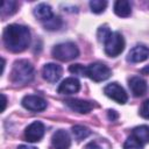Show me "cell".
Instances as JSON below:
<instances>
[{"label": "cell", "mask_w": 149, "mask_h": 149, "mask_svg": "<svg viewBox=\"0 0 149 149\" xmlns=\"http://www.w3.org/2000/svg\"><path fill=\"white\" fill-rule=\"evenodd\" d=\"M5 47L12 52L26 50L30 43V30L22 24H9L2 33Z\"/></svg>", "instance_id": "cell-1"}, {"label": "cell", "mask_w": 149, "mask_h": 149, "mask_svg": "<svg viewBox=\"0 0 149 149\" xmlns=\"http://www.w3.org/2000/svg\"><path fill=\"white\" fill-rule=\"evenodd\" d=\"M35 77V70L30 62L27 59L15 61L10 71V80L15 85H26Z\"/></svg>", "instance_id": "cell-2"}, {"label": "cell", "mask_w": 149, "mask_h": 149, "mask_svg": "<svg viewBox=\"0 0 149 149\" xmlns=\"http://www.w3.org/2000/svg\"><path fill=\"white\" fill-rule=\"evenodd\" d=\"M52 56L62 62H68L77 58L79 56L78 47L72 42H63L58 43L52 49Z\"/></svg>", "instance_id": "cell-3"}, {"label": "cell", "mask_w": 149, "mask_h": 149, "mask_svg": "<svg viewBox=\"0 0 149 149\" xmlns=\"http://www.w3.org/2000/svg\"><path fill=\"white\" fill-rule=\"evenodd\" d=\"M104 49L107 56L116 57L125 49V40L123 36L119 31H112L108 37L104 41Z\"/></svg>", "instance_id": "cell-4"}, {"label": "cell", "mask_w": 149, "mask_h": 149, "mask_svg": "<svg viewBox=\"0 0 149 149\" xmlns=\"http://www.w3.org/2000/svg\"><path fill=\"white\" fill-rule=\"evenodd\" d=\"M112 74L111 69L100 62H95V63H91L90 65L86 66V77H88L90 79H92L93 81H104L106 79H108Z\"/></svg>", "instance_id": "cell-5"}, {"label": "cell", "mask_w": 149, "mask_h": 149, "mask_svg": "<svg viewBox=\"0 0 149 149\" xmlns=\"http://www.w3.org/2000/svg\"><path fill=\"white\" fill-rule=\"evenodd\" d=\"M104 93L108 98H111L112 100H114L115 102H118L120 105L126 104L128 100V95H127L126 91L118 83H111V84L106 85L104 88Z\"/></svg>", "instance_id": "cell-6"}, {"label": "cell", "mask_w": 149, "mask_h": 149, "mask_svg": "<svg viewBox=\"0 0 149 149\" xmlns=\"http://www.w3.org/2000/svg\"><path fill=\"white\" fill-rule=\"evenodd\" d=\"M45 127L41 121L31 122L24 130V137L28 142H37L44 136Z\"/></svg>", "instance_id": "cell-7"}, {"label": "cell", "mask_w": 149, "mask_h": 149, "mask_svg": "<svg viewBox=\"0 0 149 149\" xmlns=\"http://www.w3.org/2000/svg\"><path fill=\"white\" fill-rule=\"evenodd\" d=\"M21 104L24 108H27L29 111H34V112H41L47 108V101L42 97L34 95V94L23 97Z\"/></svg>", "instance_id": "cell-8"}, {"label": "cell", "mask_w": 149, "mask_h": 149, "mask_svg": "<svg viewBox=\"0 0 149 149\" xmlns=\"http://www.w3.org/2000/svg\"><path fill=\"white\" fill-rule=\"evenodd\" d=\"M63 69L61 65L56 63H48L42 69V76L43 78L49 83H56L62 77Z\"/></svg>", "instance_id": "cell-9"}, {"label": "cell", "mask_w": 149, "mask_h": 149, "mask_svg": "<svg viewBox=\"0 0 149 149\" xmlns=\"http://www.w3.org/2000/svg\"><path fill=\"white\" fill-rule=\"evenodd\" d=\"M149 57V48L143 44H137L133 47L127 56V61L130 63H141Z\"/></svg>", "instance_id": "cell-10"}, {"label": "cell", "mask_w": 149, "mask_h": 149, "mask_svg": "<svg viewBox=\"0 0 149 149\" xmlns=\"http://www.w3.org/2000/svg\"><path fill=\"white\" fill-rule=\"evenodd\" d=\"M65 105L71 108L74 112L81 113V114H86L88 112L92 111L94 104L92 101H87V100H83V99H66Z\"/></svg>", "instance_id": "cell-11"}, {"label": "cell", "mask_w": 149, "mask_h": 149, "mask_svg": "<svg viewBox=\"0 0 149 149\" xmlns=\"http://www.w3.org/2000/svg\"><path fill=\"white\" fill-rule=\"evenodd\" d=\"M79 90H80L79 80L74 77H69L59 84L57 92L59 94H73V93H77Z\"/></svg>", "instance_id": "cell-12"}, {"label": "cell", "mask_w": 149, "mask_h": 149, "mask_svg": "<svg viewBox=\"0 0 149 149\" xmlns=\"http://www.w3.org/2000/svg\"><path fill=\"white\" fill-rule=\"evenodd\" d=\"M51 144L54 149H69L71 146V139L65 130L59 129L56 133H54Z\"/></svg>", "instance_id": "cell-13"}, {"label": "cell", "mask_w": 149, "mask_h": 149, "mask_svg": "<svg viewBox=\"0 0 149 149\" xmlns=\"http://www.w3.org/2000/svg\"><path fill=\"white\" fill-rule=\"evenodd\" d=\"M128 84H129V88H130L132 93L135 97H142V95H144L146 92H147V90H148L147 81L143 78L137 77V76L132 77L129 79Z\"/></svg>", "instance_id": "cell-14"}, {"label": "cell", "mask_w": 149, "mask_h": 149, "mask_svg": "<svg viewBox=\"0 0 149 149\" xmlns=\"http://www.w3.org/2000/svg\"><path fill=\"white\" fill-rule=\"evenodd\" d=\"M34 15H35L38 20L44 21V22H45V21H49V20L54 16L51 7H50L49 5H47V3H38V5L34 8Z\"/></svg>", "instance_id": "cell-15"}, {"label": "cell", "mask_w": 149, "mask_h": 149, "mask_svg": "<svg viewBox=\"0 0 149 149\" xmlns=\"http://www.w3.org/2000/svg\"><path fill=\"white\" fill-rule=\"evenodd\" d=\"M114 13L120 17H127L132 14L130 2L127 0H118L114 3Z\"/></svg>", "instance_id": "cell-16"}, {"label": "cell", "mask_w": 149, "mask_h": 149, "mask_svg": "<svg viewBox=\"0 0 149 149\" xmlns=\"http://www.w3.org/2000/svg\"><path fill=\"white\" fill-rule=\"evenodd\" d=\"M134 137H136L142 144L149 143V126L142 125L139 127H135L133 129V134Z\"/></svg>", "instance_id": "cell-17"}, {"label": "cell", "mask_w": 149, "mask_h": 149, "mask_svg": "<svg viewBox=\"0 0 149 149\" xmlns=\"http://www.w3.org/2000/svg\"><path fill=\"white\" fill-rule=\"evenodd\" d=\"M16 8H17V2L16 1L5 0V1H2V5H1V15L2 16L12 15L16 12Z\"/></svg>", "instance_id": "cell-18"}, {"label": "cell", "mask_w": 149, "mask_h": 149, "mask_svg": "<svg viewBox=\"0 0 149 149\" xmlns=\"http://www.w3.org/2000/svg\"><path fill=\"white\" fill-rule=\"evenodd\" d=\"M71 130H72V134H73V136L77 141H81L91 134V130L87 127H84V126H80V125L73 126Z\"/></svg>", "instance_id": "cell-19"}, {"label": "cell", "mask_w": 149, "mask_h": 149, "mask_svg": "<svg viewBox=\"0 0 149 149\" xmlns=\"http://www.w3.org/2000/svg\"><path fill=\"white\" fill-rule=\"evenodd\" d=\"M107 7V1L106 0H91L90 1V8L92 13L94 14H100L102 13Z\"/></svg>", "instance_id": "cell-20"}, {"label": "cell", "mask_w": 149, "mask_h": 149, "mask_svg": "<svg viewBox=\"0 0 149 149\" xmlns=\"http://www.w3.org/2000/svg\"><path fill=\"white\" fill-rule=\"evenodd\" d=\"M123 149H143V144L133 135H130L123 143Z\"/></svg>", "instance_id": "cell-21"}, {"label": "cell", "mask_w": 149, "mask_h": 149, "mask_svg": "<svg viewBox=\"0 0 149 149\" xmlns=\"http://www.w3.org/2000/svg\"><path fill=\"white\" fill-rule=\"evenodd\" d=\"M62 26V20H61V17L59 16H52L49 21H45L44 22V27H45V29H48V30H56V29H58L59 27Z\"/></svg>", "instance_id": "cell-22"}, {"label": "cell", "mask_w": 149, "mask_h": 149, "mask_svg": "<svg viewBox=\"0 0 149 149\" xmlns=\"http://www.w3.org/2000/svg\"><path fill=\"white\" fill-rule=\"evenodd\" d=\"M69 71L71 73H73V74H78V76H81V77L86 76V66H84L81 64H72V65H70Z\"/></svg>", "instance_id": "cell-23"}, {"label": "cell", "mask_w": 149, "mask_h": 149, "mask_svg": "<svg viewBox=\"0 0 149 149\" xmlns=\"http://www.w3.org/2000/svg\"><path fill=\"white\" fill-rule=\"evenodd\" d=\"M111 33H112V31L108 29V27H106V26H101V27H99L98 33H97L98 40H99L100 42H102V43H104V41L108 37V35H109Z\"/></svg>", "instance_id": "cell-24"}, {"label": "cell", "mask_w": 149, "mask_h": 149, "mask_svg": "<svg viewBox=\"0 0 149 149\" xmlns=\"http://www.w3.org/2000/svg\"><path fill=\"white\" fill-rule=\"evenodd\" d=\"M140 115L144 119H149V99L143 101V104L140 108Z\"/></svg>", "instance_id": "cell-25"}, {"label": "cell", "mask_w": 149, "mask_h": 149, "mask_svg": "<svg viewBox=\"0 0 149 149\" xmlns=\"http://www.w3.org/2000/svg\"><path fill=\"white\" fill-rule=\"evenodd\" d=\"M85 149H101L97 142H90L85 146Z\"/></svg>", "instance_id": "cell-26"}, {"label": "cell", "mask_w": 149, "mask_h": 149, "mask_svg": "<svg viewBox=\"0 0 149 149\" xmlns=\"http://www.w3.org/2000/svg\"><path fill=\"white\" fill-rule=\"evenodd\" d=\"M107 115H108V119H109V120H112V121H114V120H116V119H118V114H116V112H115V111H113V109H109Z\"/></svg>", "instance_id": "cell-27"}, {"label": "cell", "mask_w": 149, "mask_h": 149, "mask_svg": "<svg viewBox=\"0 0 149 149\" xmlns=\"http://www.w3.org/2000/svg\"><path fill=\"white\" fill-rule=\"evenodd\" d=\"M1 98H2V111H5L6 108V102H7V98L5 94H1Z\"/></svg>", "instance_id": "cell-28"}, {"label": "cell", "mask_w": 149, "mask_h": 149, "mask_svg": "<svg viewBox=\"0 0 149 149\" xmlns=\"http://www.w3.org/2000/svg\"><path fill=\"white\" fill-rule=\"evenodd\" d=\"M17 149H37L35 147H29V146H26V144H21L17 147Z\"/></svg>", "instance_id": "cell-29"}, {"label": "cell", "mask_w": 149, "mask_h": 149, "mask_svg": "<svg viewBox=\"0 0 149 149\" xmlns=\"http://www.w3.org/2000/svg\"><path fill=\"white\" fill-rule=\"evenodd\" d=\"M141 73H142V74H148V76H149V65L144 66V68L141 70Z\"/></svg>", "instance_id": "cell-30"}]
</instances>
